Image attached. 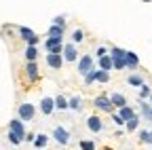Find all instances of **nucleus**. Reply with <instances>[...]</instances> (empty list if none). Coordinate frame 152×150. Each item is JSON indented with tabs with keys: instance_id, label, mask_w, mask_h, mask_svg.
<instances>
[{
	"instance_id": "nucleus-1",
	"label": "nucleus",
	"mask_w": 152,
	"mask_h": 150,
	"mask_svg": "<svg viewBox=\"0 0 152 150\" xmlns=\"http://www.w3.org/2000/svg\"><path fill=\"white\" fill-rule=\"evenodd\" d=\"M110 57L114 61V70H125L127 64H125V57H127V51L121 49V47H112L110 49Z\"/></svg>"
},
{
	"instance_id": "nucleus-2",
	"label": "nucleus",
	"mask_w": 152,
	"mask_h": 150,
	"mask_svg": "<svg viewBox=\"0 0 152 150\" xmlns=\"http://www.w3.org/2000/svg\"><path fill=\"white\" fill-rule=\"evenodd\" d=\"M93 66H95V59L91 57V55H80V57H78V61H76V68H78V74H80L83 78L87 76V74H89L91 70H95Z\"/></svg>"
},
{
	"instance_id": "nucleus-3",
	"label": "nucleus",
	"mask_w": 152,
	"mask_h": 150,
	"mask_svg": "<svg viewBox=\"0 0 152 150\" xmlns=\"http://www.w3.org/2000/svg\"><path fill=\"white\" fill-rule=\"evenodd\" d=\"M64 61L68 64H74V61H78L80 57V53H78V47H76L74 42H64Z\"/></svg>"
},
{
	"instance_id": "nucleus-4",
	"label": "nucleus",
	"mask_w": 152,
	"mask_h": 150,
	"mask_svg": "<svg viewBox=\"0 0 152 150\" xmlns=\"http://www.w3.org/2000/svg\"><path fill=\"white\" fill-rule=\"evenodd\" d=\"M17 112H19L17 119H21L23 123H28V121H32V119L36 116V108H34V104H30V102L21 104V106L17 108Z\"/></svg>"
},
{
	"instance_id": "nucleus-5",
	"label": "nucleus",
	"mask_w": 152,
	"mask_h": 150,
	"mask_svg": "<svg viewBox=\"0 0 152 150\" xmlns=\"http://www.w3.org/2000/svg\"><path fill=\"white\" fill-rule=\"evenodd\" d=\"M45 51L47 53H55V55H61L64 53V38H47L45 40Z\"/></svg>"
},
{
	"instance_id": "nucleus-6",
	"label": "nucleus",
	"mask_w": 152,
	"mask_h": 150,
	"mask_svg": "<svg viewBox=\"0 0 152 150\" xmlns=\"http://www.w3.org/2000/svg\"><path fill=\"white\" fill-rule=\"evenodd\" d=\"M53 140L59 144V146H66V144L70 142V131H68L64 125H57V127L53 129Z\"/></svg>"
},
{
	"instance_id": "nucleus-7",
	"label": "nucleus",
	"mask_w": 152,
	"mask_h": 150,
	"mask_svg": "<svg viewBox=\"0 0 152 150\" xmlns=\"http://www.w3.org/2000/svg\"><path fill=\"white\" fill-rule=\"evenodd\" d=\"M93 104H95V108L97 110H102V112H114V106H112V102H110V97L108 95H97L93 100Z\"/></svg>"
},
{
	"instance_id": "nucleus-8",
	"label": "nucleus",
	"mask_w": 152,
	"mask_h": 150,
	"mask_svg": "<svg viewBox=\"0 0 152 150\" xmlns=\"http://www.w3.org/2000/svg\"><path fill=\"white\" fill-rule=\"evenodd\" d=\"M19 36H21V40H26L28 47H36V45H38V36H36L30 28H26V26L19 28Z\"/></svg>"
},
{
	"instance_id": "nucleus-9",
	"label": "nucleus",
	"mask_w": 152,
	"mask_h": 150,
	"mask_svg": "<svg viewBox=\"0 0 152 150\" xmlns=\"http://www.w3.org/2000/svg\"><path fill=\"white\" fill-rule=\"evenodd\" d=\"M9 131H13L15 135H19L21 140H26V125H23L21 119H13V121L9 123Z\"/></svg>"
},
{
	"instance_id": "nucleus-10",
	"label": "nucleus",
	"mask_w": 152,
	"mask_h": 150,
	"mask_svg": "<svg viewBox=\"0 0 152 150\" xmlns=\"http://www.w3.org/2000/svg\"><path fill=\"white\" fill-rule=\"evenodd\" d=\"M87 129L91 131V133H99V131L104 129V123H102V119H99L97 114H91V116L87 119Z\"/></svg>"
},
{
	"instance_id": "nucleus-11",
	"label": "nucleus",
	"mask_w": 152,
	"mask_h": 150,
	"mask_svg": "<svg viewBox=\"0 0 152 150\" xmlns=\"http://www.w3.org/2000/svg\"><path fill=\"white\" fill-rule=\"evenodd\" d=\"M40 112H42V114L45 116H51L53 114V112H55V97H42L40 100Z\"/></svg>"
},
{
	"instance_id": "nucleus-12",
	"label": "nucleus",
	"mask_w": 152,
	"mask_h": 150,
	"mask_svg": "<svg viewBox=\"0 0 152 150\" xmlns=\"http://www.w3.org/2000/svg\"><path fill=\"white\" fill-rule=\"evenodd\" d=\"M47 66L51 70H59L64 66V55H55V53H47Z\"/></svg>"
},
{
	"instance_id": "nucleus-13",
	"label": "nucleus",
	"mask_w": 152,
	"mask_h": 150,
	"mask_svg": "<svg viewBox=\"0 0 152 150\" xmlns=\"http://www.w3.org/2000/svg\"><path fill=\"white\" fill-rule=\"evenodd\" d=\"M108 97H110L112 106L116 108V110H118V108H123V106H127V97L123 95V93H118V91H114V93H110Z\"/></svg>"
},
{
	"instance_id": "nucleus-14",
	"label": "nucleus",
	"mask_w": 152,
	"mask_h": 150,
	"mask_svg": "<svg viewBox=\"0 0 152 150\" xmlns=\"http://www.w3.org/2000/svg\"><path fill=\"white\" fill-rule=\"evenodd\" d=\"M26 76L30 78V83H34V80H38V66H36V61H28V66H26Z\"/></svg>"
},
{
	"instance_id": "nucleus-15",
	"label": "nucleus",
	"mask_w": 152,
	"mask_h": 150,
	"mask_svg": "<svg viewBox=\"0 0 152 150\" xmlns=\"http://www.w3.org/2000/svg\"><path fill=\"white\" fill-rule=\"evenodd\" d=\"M64 34H66V28H59V26H49L47 30V38H64Z\"/></svg>"
},
{
	"instance_id": "nucleus-16",
	"label": "nucleus",
	"mask_w": 152,
	"mask_h": 150,
	"mask_svg": "<svg viewBox=\"0 0 152 150\" xmlns=\"http://www.w3.org/2000/svg\"><path fill=\"white\" fill-rule=\"evenodd\" d=\"M125 64L129 70H135L140 66V57H137V53H133V51H127V57H125Z\"/></svg>"
},
{
	"instance_id": "nucleus-17",
	"label": "nucleus",
	"mask_w": 152,
	"mask_h": 150,
	"mask_svg": "<svg viewBox=\"0 0 152 150\" xmlns=\"http://www.w3.org/2000/svg\"><path fill=\"white\" fill-rule=\"evenodd\" d=\"M97 66H99V70H106V72L114 70V61H112V57H110V53H108V55H104V57H99V59H97Z\"/></svg>"
},
{
	"instance_id": "nucleus-18",
	"label": "nucleus",
	"mask_w": 152,
	"mask_h": 150,
	"mask_svg": "<svg viewBox=\"0 0 152 150\" xmlns=\"http://www.w3.org/2000/svg\"><path fill=\"white\" fill-rule=\"evenodd\" d=\"M83 97L80 95H72L70 100H68V106H70V110H74V112H80L83 110Z\"/></svg>"
},
{
	"instance_id": "nucleus-19",
	"label": "nucleus",
	"mask_w": 152,
	"mask_h": 150,
	"mask_svg": "<svg viewBox=\"0 0 152 150\" xmlns=\"http://www.w3.org/2000/svg\"><path fill=\"white\" fill-rule=\"evenodd\" d=\"M118 114L125 119V123H127V121H131L133 116H137V114H135V110H133L129 104H127V106H123V108H118Z\"/></svg>"
},
{
	"instance_id": "nucleus-20",
	"label": "nucleus",
	"mask_w": 152,
	"mask_h": 150,
	"mask_svg": "<svg viewBox=\"0 0 152 150\" xmlns=\"http://www.w3.org/2000/svg\"><path fill=\"white\" fill-rule=\"evenodd\" d=\"M140 108H142V116H144L146 121H152V106L146 104L144 100H140Z\"/></svg>"
},
{
	"instance_id": "nucleus-21",
	"label": "nucleus",
	"mask_w": 152,
	"mask_h": 150,
	"mask_svg": "<svg viewBox=\"0 0 152 150\" xmlns=\"http://www.w3.org/2000/svg\"><path fill=\"white\" fill-rule=\"evenodd\" d=\"M47 144H49V135H47V133H38V135H36V140H34V146H36V148L42 150V148H47Z\"/></svg>"
},
{
	"instance_id": "nucleus-22",
	"label": "nucleus",
	"mask_w": 152,
	"mask_h": 150,
	"mask_svg": "<svg viewBox=\"0 0 152 150\" xmlns=\"http://www.w3.org/2000/svg\"><path fill=\"white\" fill-rule=\"evenodd\" d=\"M55 110H70L68 100L64 95H55Z\"/></svg>"
},
{
	"instance_id": "nucleus-23",
	"label": "nucleus",
	"mask_w": 152,
	"mask_h": 150,
	"mask_svg": "<svg viewBox=\"0 0 152 150\" xmlns=\"http://www.w3.org/2000/svg\"><path fill=\"white\" fill-rule=\"evenodd\" d=\"M137 127H140V116H133L131 121H127V123H125V129L129 131V133H133V131H137Z\"/></svg>"
},
{
	"instance_id": "nucleus-24",
	"label": "nucleus",
	"mask_w": 152,
	"mask_h": 150,
	"mask_svg": "<svg viewBox=\"0 0 152 150\" xmlns=\"http://www.w3.org/2000/svg\"><path fill=\"white\" fill-rule=\"evenodd\" d=\"M78 148L80 150H97V144H95L93 140H80L78 142Z\"/></svg>"
},
{
	"instance_id": "nucleus-25",
	"label": "nucleus",
	"mask_w": 152,
	"mask_h": 150,
	"mask_svg": "<svg viewBox=\"0 0 152 150\" xmlns=\"http://www.w3.org/2000/svg\"><path fill=\"white\" fill-rule=\"evenodd\" d=\"M140 142L142 144H152V131L150 129H142L140 131Z\"/></svg>"
},
{
	"instance_id": "nucleus-26",
	"label": "nucleus",
	"mask_w": 152,
	"mask_h": 150,
	"mask_svg": "<svg viewBox=\"0 0 152 150\" xmlns=\"http://www.w3.org/2000/svg\"><path fill=\"white\" fill-rule=\"evenodd\" d=\"M127 83H129L131 87H142V85H144V78L140 76V74H131V76L127 78Z\"/></svg>"
},
{
	"instance_id": "nucleus-27",
	"label": "nucleus",
	"mask_w": 152,
	"mask_h": 150,
	"mask_svg": "<svg viewBox=\"0 0 152 150\" xmlns=\"http://www.w3.org/2000/svg\"><path fill=\"white\" fill-rule=\"evenodd\" d=\"M150 95H152V89H150V85H146V83H144V85L140 87V100H144V102H146Z\"/></svg>"
},
{
	"instance_id": "nucleus-28",
	"label": "nucleus",
	"mask_w": 152,
	"mask_h": 150,
	"mask_svg": "<svg viewBox=\"0 0 152 150\" xmlns=\"http://www.w3.org/2000/svg\"><path fill=\"white\" fill-rule=\"evenodd\" d=\"M83 40H85V32H83V30H74V32H72V42H74V45H80Z\"/></svg>"
},
{
	"instance_id": "nucleus-29",
	"label": "nucleus",
	"mask_w": 152,
	"mask_h": 150,
	"mask_svg": "<svg viewBox=\"0 0 152 150\" xmlns=\"http://www.w3.org/2000/svg\"><path fill=\"white\" fill-rule=\"evenodd\" d=\"M36 57H38V49L36 47H28L26 49V59L28 61H36Z\"/></svg>"
},
{
	"instance_id": "nucleus-30",
	"label": "nucleus",
	"mask_w": 152,
	"mask_h": 150,
	"mask_svg": "<svg viewBox=\"0 0 152 150\" xmlns=\"http://www.w3.org/2000/svg\"><path fill=\"white\" fill-rule=\"evenodd\" d=\"M95 80H97V70H91L87 76H85V85H93Z\"/></svg>"
},
{
	"instance_id": "nucleus-31",
	"label": "nucleus",
	"mask_w": 152,
	"mask_h": 150,
	"mask_svg": "<svg viewBox=\"0 0 152 150\" xmlns=\"http://www.w3.org/2000/svg\"><path fill=\"white\" fill-rule=\"evenodd\" d=\"M108 80H110V72L97 70V83H108Z\"/></svg>"
},
{
	"instance_id": "nucleus-32",
	"label": "nucleus",
	"mask_w": 152,
	"mask_h": 150,
	"mask_svg": "<svg viewBox=\"0 0 152 150\" xmlns=\"http://www.w3.org/2000/svg\"><path fill=\"white\" fill-rule=\"evenodd\" d=\"M112 121H114V125H116V127H125V119L118 114V112H112Z\"/></svg>"
},
{
	"instance_id": "nucleus-33",
	"label": "nucleus",
	"mask_w": 152,
	"mask_h": 150,
	"mask_svg": "<svg viewBox=\"0 0 152 150\" xmlns=\"http://www.w3.org/2000/svg\"><path fill=\"white\" fill-rule=\"evenodd\" d=\"M9 142H11L13 146H19V144H21L23 140H21V138H19V135H15V133H13V131H9Z\"/></svg>"
},
{
	"instance_id": "nucleus-34",
	"label": "nucleus",
	"mask_w": 152,
	"mask_h": 150,
	"mask_svg": "<svg viewBox=\"0 0 152 150\" xmlns=\"http://www.w3.org/2000/svg\"><path fill=\"white\" fill-rule=\"evenodd\" d=\"M53 26H59V28H66V15H57L53 19Z\"/></svg>"
},
{
	"instance_id": "nucleus-35",
	"label": "nucleus",
	"mask_w": 152,
	"mask_h": 150,
	"mask_svg": "<svg viewBox=\"0 0 152 150\" xmlns=\"http://www.w3.org/2000/svg\"><path fill=\"white\" fill-rule=\"evenodd\" d=\"M108 53H110V51H108L106 47H97V49H95V55H97V59L104 57V55H108Z\"/></svg>"
},
{
	"instance_id": "nucleus-36",
	"label": "nucleus",
	"mask_w": 152,
	"mask_h": 150,
	"mask_svg": "<svg viewBox=\"0 0 152 150\" xmlns=\"http://www.w3.org/2000/svg\"><path fill=\"white\" fill-rule=\"evenodd\" d=\"M26 140L34 144V140H36V133H32V131H30V133H26Z\"/></svg>"
},
{
	"instance_id": "nucleus-37",
	"label": "nucleus",
	"mask_w": 152,
	"mask_h": 150,
	"mask_svg": "<svg viewBox=\"0 0 152 150\" xmlns=\"http://www.w3.org/2000/svg\"><path fill=\"white\" fill-rule=\"evenodd\" d=\"M97 150H114V148H110V146H104V148H97Z\"/></svg>"
},
{
	"instance_id": "nucleus-38",
	"label": "nucleus",
	"mask_w": 152,
	"mask_h": 150,
	"mask_svg": "<svg viewBox=\"0 0 152 150\" xmlns=\"http://www.w3.org/2000/svg\"><path fill=\"white\" fill-rule=\"evenodd\" d=\"M148 102H150V106H152V95H150V97H148Z\"/></svg>"
},
{
	"instance_id": "nucleus-39",
	"label": "nucleus",
	"mask_w": 152,
	"mask_h": 150,
	"mask_svg": "<svg viewBox=\"0 0 152 150\" xmlns=\"http://www.w3.org/2000/svg\"><path fill=\"white\" fill-rule=\"evenodd\" d=\"M144 2H150V0H144Z\"/></svg>"
},
{
	"instance_id": "nucleus-40",
	"label": "nucleus",
	"mask_w": 152,
	"mask_h": 150,
	"mask_svg": "<svg viewBox=\"0 0 152 150\" xmlns=\"http://www.w3.org/2000/svg\"><path fill=\"white\" fill-rule=\"evenodd\" d=\"M150 146H152V144H150Z\"/></svg>"
}]
</instances>
